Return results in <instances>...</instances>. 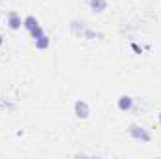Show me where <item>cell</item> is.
Listing matches in <instances>:
<instances>
[{"mask_svg": "<svg viewBox=\"0 0 161 159\" xmlns=\"http://www.w3.org/2000/svg\"><path fill=\"white\" fill-rule=\"evenodd\" d=\"M127 135L133 139V140H137V142H142V144H148L150 140H152V133L146 129V127H142V125H139V123H129L127 125Z\"/></svg>", "mask_w": 161, "mask_h": 159, "instance_id": "cell-1", "label": "cell"}, {"mask_svg": "<svg viewBox=\"0 0 161 159\" xmlns=\"http://www.w3.org/2000/svg\"><path fill=\"white\" fill-rule=\"evenodd\" d=\"M73 114L79 120H86L90 116V107H88V103L82 101V99H77V101L73 103Z\"/></svg>", "mask_w": 161, "mask_h": 159, "instance_id": "cell-2", "label": "cell"}, {"mask_svg": "<svg viewBox=\"0 0 161 159\" xmlns=\"http://www.w3.org/2000/svg\"><path fill=\"white\" fill-rule=\"evenodd\" d=\"M6 25H8L9 30H19V28L23 26V19H21V15H19L15 9H11V11H8V15H6Z\"/></svg>", "mask_w": 161, "mask_h": 159, "instance_id": "cell-3", "label": "cell"}, {"mask_svg": "<svg viewBox=\"0 0 161 159\" xmlns=\"http://www.w3.org/2000/svg\"><path fill=\"white\" fill-rule=\"evenodd\" d=\"M116 107H118V111H122V112H129V111H133V109H135V97L124 94V96L118 97Z\"/></svg>", "mask_w": 161, "mask_h": 159, "instance_id": "cell-4", "label": "cell"}, {"mask_svg": "<svg viewBox=\"0 0 161 159\" xmlns=\"http://www.w3.org/2000/svg\"><path fill=\"white\" fill-rule=\"evenodd\" d=\"M69 28H71L73 36L82 38V34H84V30H86V23H84L82 19H73V21H71V25H69Z\"/></svg>", "mask_w": 161, "mask_h": 159, "instance_id": "cell-5", "label": "cell"}, {"mask_svg": "<svg viewBox=\"0 0 161 159\" xmlns=\"http://www.w3.org/2000/svg\"><path fill=\"white\" fill-rule=\"evenodd\" d=\"M92 13H103L107 9V0H86Z\"/></svg>", "mask_w": 161, "mask_h": 159, "instance_id": "cell-6", "label": "cell"}, {"mask_svg": "<svg viewBox=\"0 0 161 159\" xmlns=\"http://www.w3.org/2000/svg\"><path fill=\"white\" fill-rule=\"evenodd\" d=\"M36 26H40V21H38L34 15H26V17L23 19V28H26L28 32H32Z\"/></svg>", "mask_w": 161, "mask_h": 159, "instance_id": "cell-7", "label": "cell"}, {"mask_svg": "<svg viewBox=\"0 0 161 159\" xmlns=\"http://www.w3.org/2000/svg\"><path fill=\"white\" fill-rule=\"evenodd\" d=\"M34 45H36V49H38V51H45V49H49V47H51V38L45 34V36L38 38V40H34Z\"/></svg>", "mask_w": 161, "mask_h": 159, "instance_id": "cell-8", "label": "cell"}, {"mask_svg": "<svg viewBox=\"0 0 161 159\" xmlns=\"http://www.w3.org/2000/svg\"><path fill=\"white\" fill-rule=\"evenodd\" d=\"M82 38H84V40H103V34H101V32H96V30H92V28L86 26Z\"/></svg>", "mask_w": 161, "mask_h": 159, "instance_id": "cell-9", "label": "cell"}, {"mask_svg": "<svg viewBox=\"0 0 161 159\" xmlns=\"http://www.w3.org/2000/svg\"><path fill=\"white\" fill-rule=\"evenodd\" d=\"M0 109H2V111H8V112H9V111H15V103H11L9 99H2V101H0Z\"/></svg>", "mask_w": 161, "mask_h": 159, "instance_id": "cell-10", "label": "cell"}, {"mask_svg": "<svg viewBox=\"0 0 161 159\" xmlns=\"http://www.w3.org/2000/svg\"><path fill=\"white\" fill-rule=\"evenodd\" d=\"M30 36H32V40H38V38H41V36H45V30L41 28V25H40V26H36V28L30 32Z\"/></svg>", "mask_w": 161, "mask_h": 159, "instance_id": "cell-11", "label": "cell"}, {"mask_svg": "<svg viewBox=\"0 0 161 159\" xmlns=\"http://www.w3.org/2000/svg\"><path fill=\"white\" fill-rule=\"evenodd\" d=\"M131 49H133L135 52H139V54H142V49H141V47H139L137 43H131Z\"/></svg>", "mask_w": 161, "mask_h": 159, "instance_id": "cell-12", "label": "cell"}, {"mask_svg": "<svg viewBox=\"0 0 161 159\" xmlns=\"http://www.w3.org/2000/svg\"><path fill=\"white\" fill-rule=\"evenodd\" d=\"M2 45H4V36L0 34V47H2Z\"/></svg>", "mask_w": 161, "mask_h": 159, "instance_id": "cell-13", "label": "cell"}, {"mask_svg": "<svg viewBox=\"0 0 161 159\" xmlns=\"http://www.w3.org/2000/svg\"><path fill=\"white\" fill-rule=\"evenodd\" d=\"M158 122H159V123H161V112H159V114H158Z\"/></svg>", "mask_w": 161, "mask_h": 159, "instance_id": "cell-14", "label": "cell"}]
</instances>
